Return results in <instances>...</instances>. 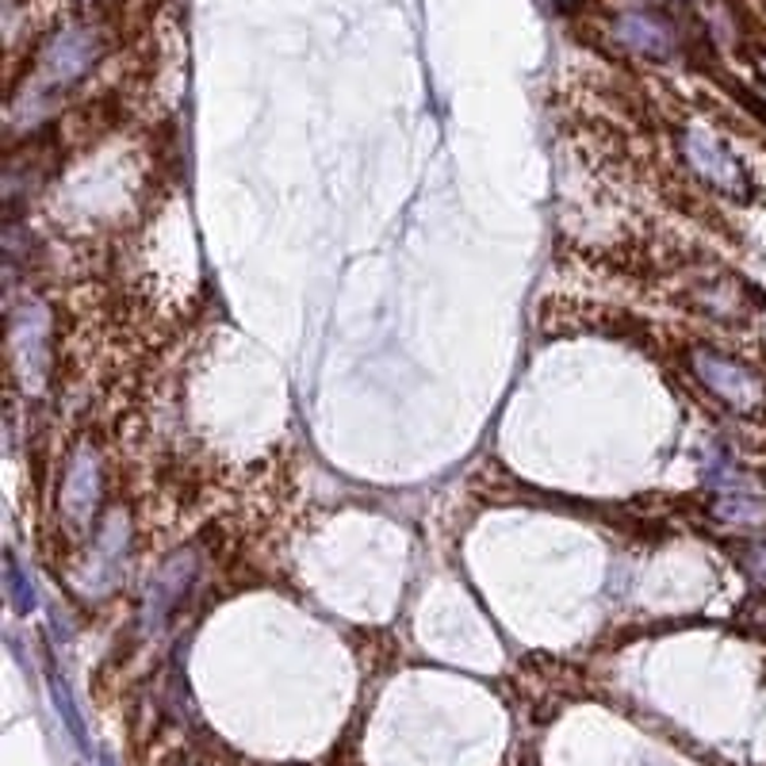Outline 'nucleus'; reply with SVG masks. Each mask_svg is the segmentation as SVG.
<instances>
[{"mask_svg": "<svg viewBox=\"0 0 766 766\" xmlns=\"http://www.w3.org/2000/svg\"><path fill=\"white\" fill-rule=\"evenodd\" d=\"M690 372H694L698 384L732 414L758 418V414L766 411V379L758 376L751 364L736 361V356L720 353V349H713V346H694L690 349Z\"/></svg>", "mask_w": 766, "mask_h": 766, "instance_id": "1", "label": "nucleus"}, {"mask_svg": "<svg viewBox=\"0 0 766 766\" xmlns=\"http://www.w3.org/2000/svg\"><path fill=\"white\" fill-rule=\"evenodd\" d=\"M678 158H682L686 169L694 173L705 192L728 196V200H751L748 169L740 165L732 146L713 135V130H698V127L678 130Z\"/></svg>", "mask_w": 766, "mask_h": 766, "instance_id": "2", "label": "nucleus"}, {"mask_svg": "<svg viewBox=\"0 0 766 766\" xmlns=\"http://www.w3.org/2000/svg\"><path fill=\"white\" fill-rule=\"evenodd\" d=\"M610 35L621 42L625 50L648 58V62H670V58L682 54V47H686L678 24L670 16H663L660 9L617 12V16L610 20Z\"/></svg>", "mask_w": 766, "mask_h": 766, "instance_id": "3", "label": "nucleus"}, {"mask_svg": "<svg viewBox=\"0 0 766 766\" xmlns=\"http://www.w3.org/2000/svg\"><path fill=\"white\" fill-rule=\"evenodd\" d=\"M713 517L740 529H766V499H720L713 506Z\"/></svg>", "mask_w": 766, "mask_h": 766, "instance_id": "4", "label": "nucleus"}, {"mask_svg": "<svg viewBox=\"0 0 766 766\" xmlns=\"http://www.w3.org/2000/svg\"><path fill=\"white\" fill-rule=\"evenodd\" d=\"M736 564L743 567V572H751L758 582H766V541H743L732 549Z\"/></svg>", "mask_w": 766, "mask_h": 766, "instance_id": "5", "label": "nucleus"}]
</instances>
